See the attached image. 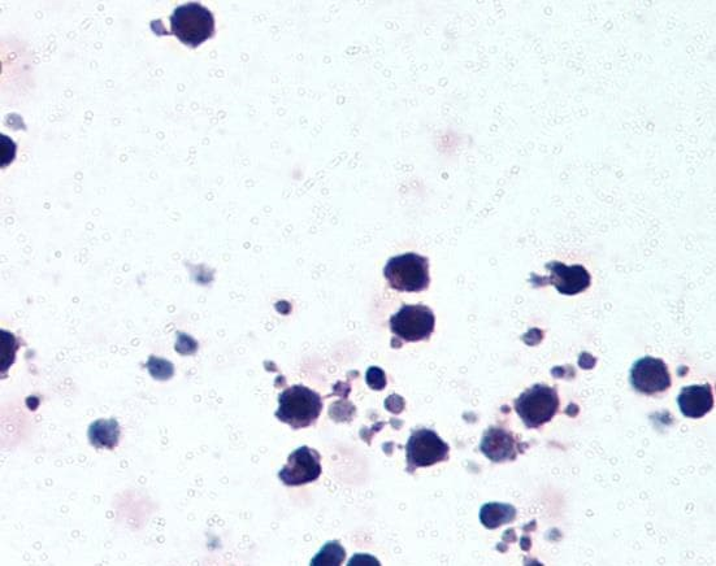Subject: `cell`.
Returning a JSON list of instances; mask_svg holds the SVG:
<instances>
[{
	"instance_id": "6da1fadb",
	"label": "cell",
	"mask_w": 716,
	"mask_h": 566,
	"mask_svg": "<svg viewBox=\"0 0 716 566\" xmlns=\"http://www.w3.org/2000/svg\"><path fill=\"white\" fill-rule=\"evenodd\" d=\"M276 417L293 429H303L314 424L323 411L320 395L306 386L295 385L279 396Z\"/></svg>"
},
{
	"instance_id": "7a4b0ae2",
	"label": "cell",
	"mask_w": 716,
	"mask_h": 566,
	"mask_svg": "<svg viewBox=\"0 0 716 566\" xmlns=\"http://www.w3.org/2000/svg\"><path fill=\"white\" fill-rule=\"evenodd\" d=\"M171 32L186 46H201L207 39L214 37L215 17L202 4H184L172 13Z\"/></svg>"
},
{
	"instance_id": "3957f363",
	"label": "cell",
	"mask_w": 716,
	"mask_h": 566,
	"mask_svg": "<svg viewBox=\"0 0 716 566\" xmlns=\"http://www.w3.org/2000/svg\"><path fill=\"white\" fill-rule=\"evenodd\" d=\"M384 276L394 290L420 293L427 290L431 283L429 260L414 252L396 256L385 265Z\"/></svg>"
},
{
	"instance_id": "277c9868",
	"label": "cell",
	"mask_w": 716,
	"mask_h": 566,
	"mask_svg": "<svg viewBox=\"0 0 716 566\" xmlns=\"http://www.w3.org/2000/svg\"><path fill=\"white\" fill-rule=\"evenodd\" d=\"M557 390L548 385H535L525 390L515 400V411L528 429H538L548 424L559 409Z\"/></svg>"
},
{
	"instance_id": "5b68a950",
	"label": "cell",
	"mask_w": 716,
	"mask_h": 566,
	"mask_svg": "<svg viewBox=\"0 0 716 566\" xmlns=\"http://www.w3.org/2000/svg\"><path fill=\"white\" fill-rule=\"evenodd\" d=\"M389 324L393 334L402 341H427L435 332L436 317L431 308L415 304L399 309Z\"/></svg>"
},
{
	"instance_id": "8992f818",
	"label": "cell",
	"mask_w": 716,
	"mask_h": 566,
	"mask_svg": "<svg viewBox=\"0 0 716 566\" xmlns=\"http://www.w3.org/2000/svg\"><path fill=\"white\" fill-rule=\"evenodd\" d=\"M449 452V444L442 441L436 431L429 429L412 431L406 444L407 470L415 472V469L442 463L449 459Z\"/></svg>"
},
{
	"instance_id": "52a82bcc",
	"label": "cell",
	"mask_w": 716,
	"mask_h": 566,
	"mask_svg": "<svg viewBox=\"0 0 716 566\" xmlns=\"http://www.w3.org/2000/svg\"><path fill=\"white\" fill-rule=\"evenodd\" d=\"M545 268L549 269L550 276L538 277L536 274H532L533 285L537 287L551 285L562 295L574 296L584 293L592 283V277L583 265L567 267L561 261H550Z\"/></svg>"
},
{
	"instance_id": "ba28073f",
	"label": "cell",
	"mask_w": 716,
	"mask_h": 566,
	"mask_svg": "<svg viewBox=\"0 0 716 566\" xmlns=\"http://www.w3.org/2000/svg\"><path fill=\"white\" fill-rule=\"evenodd\" d=\"M629 381L637 393L655 395L671 387V374L665 361L645 356L632 365Z\"/></svg>"
},
{
	"instance_id": "9c48e42d",
	"label": "cell",
	"mask_w": 716,
	"mask_h": 566,
	"mask_svg": "<svg viewBox=\"0 0 716 566\" xmlns=\"http://www.w3.org/2000/svg\"><path fill=\"white\" fill-rule=\"evenodd\" d=\"M320 474L318 451L303 446L290 454L288 464L281 469L279 477L286 486H302L318 480Z\"/></svg>"
},
{
	"instance_id": "30bf717a",
	"label": "cell",
	"mask_w": 716,
	"mask_h": 566,
	"mask_svg": "<svg viewBox=\"0 0 716 566\" xmlns=\"http://www.w3.org/2000/svg\"><path fill=\"white\" fill-rule=\"evenodd\" d=\"M481 452L493 463H505L518 456L519 444L509 430L489 428L485 431Z\"/></svg>"
},
{
	"instance_id": "8fae6325",
	"label": "cell",
	"mask_w": 716,
	"mask_h": 566,
	"mask_svg": "<svg viewBox=\"0 0 716 566\" xmlns=\"http://www.w3.org/2000/svg\"><path fill=\"white\" fill-rule=\"evenodd\" d=\"M678 404L680 412L688 419H702L714 408L713 387L710 383L684 387L680 391Z\"/></svg>"
},
{
	"instance_id": "7c38bea8",
	"label": "cell",
	"mask_w": 716,
	"mask_h": 566,
	"mask_svg": "<svg viewBox=\"0 0 716 566\" xmlns=\"http://www.w3.org/2000/svg\"><path fill=\"white\" fill-rule=\"evenodd\" d=\"M91 446L97 450H114L120 442V425L115 419L97 420L89 426Z\"/></svg>"
},
{
	"instance_id": "4fadbf2b",
	"label": "cell",
	"mask_w": 716,
	"mask_h": 566,
	"mask_svg": "<svg viewBox=\"0 0 716 566\" xmlns=\"http://www.w3.org/2000/svg\"><path fill=\"white\" fill-rule=\"evenodd\" d=\"M516 518V509L510 504L488 503L481 508L480 520L486 529L494 530L510 524Z\"/></svg>"
},
{
	"instance_id": "5bb4252c",
	"label": "cell",
	"mask_w": 716,
	"mask_h": 566,
	"mask_svg": "<svg viewBox=\"0 0 716 566\" xmlns=\"http://www.w3.org/2000/svg\"><path fill=\"white\" fill-rule=\"evenodd\" d=\"M345 550L337 542L328 543L312 560V565H341L345 560Z\"/></svg>"
},
{
	"instance_id": "9a60e30c",
	"label": "cell",
	"mask_w": 716,
	"mask_h": 566,
	"mask_svg": "<svg viewBox=\"0 0 716 566\" xmlns=\"http://www.w3.org/2000/svg\"><path fill=\"white\" fill-rule=\"evenodd\" d=\"M146 368L149 369L151 377L158 381H168L169 378L173 377V373H175V368H173L172 363L155 356L150 357L149 361H147Z\"/></svg>"
},
{
	"instance_id": "2e32d148",
	"label": "cell",
	"mask_w": 716,
	"mask_h": 566,
	"mask_svg": "<svg viewBox=\"0 0 716 566\" xmlns=\"http://www.w3.org/2000/svg\"><path fill=\"white\" fill-rule=\"evenodd\" d=\"M176 351L181 355H193L198 350V343L190 335L177 333Z\"/></svg>"
}]
</instances>
